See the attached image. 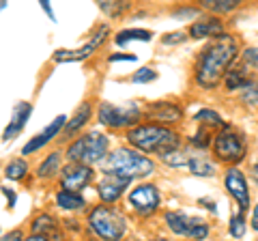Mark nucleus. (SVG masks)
Wrapping results in <instances>:
<instances>
[{
	"label": "nucleus",
	"instance_id": "7ed1b4c3",
	"mask_svg": "<svg viewBox=\"0 0 258 241\" xmlns=\"http://www.w3.org/2000/svg\"><path fill=\"white\" fill-rule=\"evenodd\" d=\"M103 168H106V172L134 179V176H147L149 172H153V162L142 153H138V151L116 149L114 153L108 155Z\"/></svg>",
	"mask_w": 258,
	"mask_h": 241
},
{
	"label": "nucleus",
	"instance_id": "c03bdc74",
	"mask_svg": "<svg viewBox=\"0 0 258 241\" xmlns=\"http://www.w3.org/2000/svg\"><path fill=\"white\" fill-rule=\"evenodd\" d=\"M254 176H256V181H258V162L254 164Z\"/></svg>",
	"mask_w": 258,
	"mask_h": 241
},
{
	"label": "nucleus",
	"instance_id": "c9c22d12",
	"mask_svg": "<svg viewBox=\"0 0 258 241\" xmlns=\"http://www.w3.org/2000/svg\"><path fill=\"white\" fill-rule=\"evenodd\" d=\"M108 61H110V63H118V61H136V56H134V54H112Z\"/></svg>",
	"mask_w": 258,
	"mask_h": 241
},
{
	"label": "nucleus",
	"instance_id": "6e6552de",
	"mask_svg": "<svg viewBox=\"0 0 258 241\" xmlns=\"http://www.w3.org/2000/svg\"><path fill=\"white\" fill-rule=\"evenodd\" d=\"M166 222L170 226L172 232L176 235H183V237H191V239H205L209 235V226L205 222H200L198 218H189L185 213H166Z\"/></svg>",
	"mask_w": 258,
	"mask_h": 241
},
{
	"label": "nucleus",
	"instance_id": "6ab92c4d",
	"mask_svg": "<svg viewBox=\"0 0 258 241\" xmlns=\"http://www.w3.org/2000/svg\"><path fill=\"white\" fill-rule=\"evenodd\" d=\"M226 86L230 91H237V88H249L252 86V76L245 74V69H228L226 74Z\"/></svg>",
	"mask_w": 258,
	"mask_h": 241
},
{
	"label": "nucleus",
	"instance_id": "a19ab883",
	"mask_svg": "<svg viewBox=\"0 0 258 241\" xmlns=\"http://www.w3.org/2000/svg\"><path fill=\"white\" fill-rule=\"evenodd\" d=\"M252 228H254V230H258V205H256V209H254V218H252Z\"/></svg>",
	"mask_w": 258,
	"mask_h": 241
},
{
	"label": "nucleus",
	"instance_id": "2eb2a0df",
	"mask_svg": "<svg viewBox=\"0 0 258 241\" xmlns=\"http://www.w3.org/2000/svg\"><path fill=\"white\" fill-rule=\"evenodd\" d=\"M149 116L159 120V123H176L181 116H183V110L174 103H168V101H159V103H153L149 108Z\"/></svg>",
	"mask_w": 258,
	"mask_h": 241
},
{
	"label": "nucleus",
	"instance_id": "a18cd8bd",
	"mask_svg": "<svg viewBox=\"0 0 258 241\" xmlns=\"http://www.w3.org/2000/svg\"><path fill=\"white\" fill-rule=\"evenodd\" d=\"M157 241H166V239H157Z\"/></svg>",
	"mask_w": 258,
	"mask_h": 241
},
{
	"label": "nucleus",
	"instance_id": "37998d69",
	"mask_svg": "<svg viewBox=\"0 0 258 241\" xmlns=\"http://www.w3.org/2000/svg\"><path fill=\"white\" fill-rule=\"evenodd\" d=\"M26 241H50L47 237H41V235H32V237H28Z\"/></svg>",
	"mask_w": 258,
	"mask_h": 241
},
{
	"label": "nucleus",
	"instance_id": "f03ea898",
	"mask_svg": "<svg viewBox=\"0 0 258 241\" xmlns=\"http://www.w3.org/2000/svg\"><path fill=\"white\" fill-rule=\"evenodd\" d=\"M129 144H134L140 151H157L166 153L170 149H179V136L172 130H166L161 125H140L127 134Z\"/></svg>",
	"mask_w": 258,
	"mask_h": 241
},
{
	"label": "nucleus",
	"instance_id": "1a4fd4ad",
	"mask_svg": "<svg viewBox=\"0 0 258 241\" xmlns=\"http://www.w3.org/2000/svg\"><path fill=\"white\" fill-rule=\"evenodd\" d=\"M129 205L142 215H151L159 205V194L153 186H140L129 194Z\"/></svg>",
	"mask_w": 258,
	"mask_h": 241
},
{
	"label": "nucleus",
	"instance_id": "f3484780",
	"mask_svg": "<svg viewBox=\"0 0 258 241\" xmlns=\"http://www.w3.org/2000/svg\"><path fill=\"white\" fill-rule=\"evenodd\" d=\"M32 230H35V235H41V237H47L50 235L54 241H62V235L58 230V224L52 215H39L32 222Z\"/></svg>",
	"mask_w": 258,
	"mask_h": 241
},
{
	"label": "nucleus",
	"instance_id": "20e7f679",
	"mask_svg": "<svg viewBox=\"0 0 258 241\" xmlns=\"http://www.w3.org/2000/svg\"><path fill=\"white\" fill-rule=\"evenodd\" d=\"M106 151H108V138L99 132H91L71 144L67 149V157L74 164L88 166V164L99 162V159L106 155Z\"/></svg>",
	"mask_w": 258,
	"mask_h": 241
},
{
	"label": "nucleus",
	"instance_id": "cd10ccee",
	"mask_svg": "<svg viewBox=\"0 0 258 241\" xmlns=\"http://www.w3.org/2000/svg\"><path fill=\"white\" fill-rule=\"evenodd\" d=\"M26 170H28V166H26L24 159H15V162H9V166L5 168V172H7L9 179H22V176L26 174Z\"/></svg>",
	"mask_w": 258,
	"mask_h": 241
},
{
	"label": "nucleus",
	"instance_id": "7c9ffc66",
	"mask_svg": "<svg viewBox=\"0 0 258 241\" xmlns=\"http://www.w3.org/2000/svg\"><path fill=\"white\" fill-rule=\"evenodd\" d=\"M243 232H245V220H243V213L232 215V220H230V235H232V237H243Z\"/></svg>",
	"mask_w": 258,
	"mask_h": 241
},
{
	"label": "nucleus",
	"instance_id": "4468645a",
	"mask_svg": "<svg viewBox=\"0 0 258 241\" xmlns=\"http://www.w3.org/2000/svg\"><path fill=\"white\" fill-rule=\"evenodd\" d=\"M64 123H67V118H64L62 114H60V116H56V118L52 120V123L45 127V132H41L39 136H35V138H32V140L26 144V147L22 149V153H24V155H28V153H35L37 149H41L43 144H47V142H50V140L54 138L56 134H58V132L62 130V125H64Z\"/></svg>",
	"mask_w": 258,
	"mask_h": 241
},
{
	"label": "nucleus",
	"instance_id": "72a5a7b5",
	"mask_svg": "<svg viewBox=\"0 0 258 241\" xmlns=\"http://www.w3.org/2000/svg\"><path fill=\"white\" fill-rule=\"evenodd\" d=\"M243 61L249 63V65H256L258 63V47H247L243 52Z\"/></svg>",
	"mask_w": 258,
	"mask_h": 241
},
{
	"label": "nucleus",
	"instance_id": "473e14b6",
	"mask_svg": "<svg viewBox=\"0 0 258 241\" xmlns=\"http://www.w3.org/2000/svg\"><path fill=\"white\" fill-rule=\"evenodd\" d=\"M166 45H174V43H183L185 41V35L183 33H168L164 39H161Z\"/></svg>",
	"mask_w": 258,
	"mask_h": 241
},
{
	"label": "nucleus",
	"instance_id": "9d476101",
	"mask_svg": "<svg viewBox=\"0 0 258 241\" xmlns=\"http://www.w3.org/2000/svg\"><path fill=\"white\" fill-rule=\"evenodd\" d=\"M106 35H108V28L106 26H101L99 28V33H97L91 41H88L86 45H82L80 50H58L54 54V61L56 63H67V61H84L86 56H91L97 47H99L101 43H103V39H106Z\"/></svg>",
	"mask_w": 258,
	"mask_h": 241
},
{
	"label": "nucleus",
	"instance_id": "c756f323",
	"mask_svg": "<svg viewBox=\"0 0 258 241\" xmlns=\"http://www.w3.org/2000/svg\"><path fill=\"white\" fill-rule=\"evenodd\" d=\"M99 7H101V9L106 11L108 15H112V18H118L120 13L129 9V5H127V3H112V5H110V3H106V0H101Z\"/></svg>",
	"mask_w": 258,
	"mask_h": 241
},
{
	"label": "nucleus",
	"instance_id": "0eeeda50",
	"mask_svg": "<svg viewBox=\"0 0 258 241\" xmlns=\"http://www.w3.org/2000/svg\"><path fill=\"white\" fill-rule=\"evenodd\" d=\"M138 118H140V108L136 106V103H129V106L101 103V108H99V120L110 127L132 125V123H138Z\"/></svg>",
	"mask_w": 258,
	"mask_h": 241
},
{
	"label": "nucleus",
	"instance_id": "dca6fc26",
	"mask_svg": "<svg viewBox=\"0 0 258 241\" xmlns=\"http://www.w3.org/2000/svg\"><path fill=\"white\" fill-rule=\"evenodd\" d=\"M30 103H18L15 106V110H13V116H11V120H9V127L5 130V142H9L11 138H15L20 132H22V127L26 125V120H28V116H30Z\"/></svg>",
	"mask_w": 258,
	"mask_h": 241
},
{
	"label": "nucleus",
	"instance_id": "2f4dec72",
	"mask_svg": "<svg viewBox=\"0 0 258 241\" xmlns=\"http://www.w3.org/2000/svg\"><path fill=\"white\" fill-rule=\"evenodd\" d=\"M155 71L153 69H140L138 74L134 76V82H151V80H155Z\"/></svg>",
	"mask_w": 258,
	"mask_h": 241
},
{
	"label": "nucleus",
	"instance_id": "39448f33",
	"mask_svg": "<svg viewBox=\"0 0 258 241\" xmlns=\"http://www.w3.org/2000/svg\"><path fill=\"white\" fill-rule=\"evenodd\" d=\"M88 222H91V226L97 235L106 241H118L125 232L123 215H120L116 209L106 207V205L95 207V211L88 215Z\"/></svg>",
	"mask_w": 258,
	"mask_h": 241
},
{
	"label": "nucleus",
	"instance_id": "393cba45",
	"mask_svg": "<svg viewBox=\"0 0 258 241\" xmlns=\"http://www.w3.org/2000/svg\"><path fill=\"white\" fill-rule=\"evenodd\" d=\"M189 170L198 176H211L213 174V164L207 157H191L189 159Z\"/></svg>",
	"mask_w": 258,
	"mask_h": 241
},
{
	"label": "nucleus",
	"instance_id": "bb28decb",
	"mask_svg": "<svg viewBox=\"0 0 258 241\" xmlns=\"http://www.w3.org/2000/svg\"><path fill=\"white\" fill-rule=\"evenodd\" d=\"M58 166H60V153H52L41 166H39V176H52V174H56Z\"/></svg>",
	"mask_w": 258,
	"mask_h": 241
},
{
	"label": "nucleus",
	"instance_id": "e433bc0d",
	"mask_svg": "<svg viewBox=\"0 0 258 241\" xmlns=\"http://www.w3.org/2000/svg\"><path fill=\"white\" fill-rule=\"evenodd\" d=\"M3 241H24V239H22V232L20 230H13V232H9V235H5Z\"/></svg>",
	"mask_w": 258,
	"mask_h": 241
},
{
	"label": "nucleus",
	"instance_id": "a878e982",
	"mask_svg": "<svg viewBox=\"0 0 258 241\" xmlns=\"http://www.w3.org/2000/svg\"><path fill=\"white\" fill-rule=\"evenodd\" d=\"M203 7L215 13H228L237 7V0H203Z\"/></svg>",
	"mask_w": 258,
	"mask_h": 241
},
{
	"label": "nucleus",
	"instance_id": "58836bf2",
	"mask_svg": "<svg viewBox=\"0 0 258 241\" xmlns=\"http://www.w3.org/2000/svg\"><path fill=\"white\" fill-rule=\"evenodd\" d=\"M200 205L209 207V211H215V203H211V200H209V198H200Z\"/></svg>",
	"mask_w": 258,
	"mask_h": 241
},
{
	"label": "nucleus",
	"instance_id": "b1692460",
	"mask_svg": "<svg viewBox=\"0 0 258 241\" xmlns=\"http://www.w3.org/2000/svg\"><path fill=\"white\" fill-rule=\"evenodd\" d=\"M196 123L200 127H209V130H213V127H220L222 125V118H220L217 112L205 108V110H200L198 114H196Z\"/></svg>",
	"mask_w": 258,
	"mask_h": 241
},
{
	"label": "nucleus",
	"instance_id": "412c9836",
	"mask_svg": "<svg viewBox=\"0 0 258 241\" xmlns=\"http://www.w3.org/2000/svg\"><path fill=\"white\" fill-rule=\"evenodd\" d=\"M88 118H91V106H88V103H82L74 114V118H71V123L67 125V134H76L80 127H84V123Z\"/></svg>",
	"mask_w": 258,
	"mask_h": 241
},
{
	"label": "nucleus",
	"instance_id": "f704fd0d",
	"mask_svg": "<svg viewBox=\"0 0 258 241\" xmlns=\"http://www.w3.org/2000/svg\"><path fill=\"white\" fill-rule=\"evenodd\" d=\"M243 101H249V103H256V101H258V91H256V86H254V84L249 86V88H245Z\"/></svg>",
	"mask_w": 258,
	"mask_h": 241
},
{
	"label": "nucleus",
	"instance_id": "4be33fe9",
	"mask_svg": "<svg viewBox=\"0 0 258 241\" xmlns=\"http://www.w3.org/2000/svg\"><path fill=\"white\" fill-rule=\"evenodd\" d=\"M168 166H174V168H181V166H189V155H185L181 149H170V151H166V153H161L159 155Z\"/></svg>",
	"mask_w": 258,
	"mask_h": 241
},
{
	"label": "nucleus",
	"instance_id": "79ce46f5",
	"mask_svg": "<svg viewBox=\"0 0 258 241\" xmlns=\"http://www.w3.org/2000/svg\"><path fill=\"white\" fill-rule=\"evenodd\" d=\"M41 7H43V11L47 13V15H50V18L54 20V13H52V7L50 5H47V3H41Z\"/></svg>",
	"mask_w": 258,
	"mask_h": 241
},
{
	"label": "nucleus",
	"instance_id": "a211bd4d",
	"mask_svg": "<svg viewBox=\"0 0 258 241\" xmlns=\"http://www.w3.org/2000/svg\"><path fill=\"white\" fill-rule=\"evenodd\" d=\"M222 30V24L220 20H215V18H203V20H198V22H194L191 24V28H189V33L191 37H211L215 33H220Z\"/></svg>",
	"mask_w": 258,
	"mask_h": 241
},
{
	"label": "nucleus",
	"instance_id": "c85d7f7f",
	"mask_svg": "<svg viewBox=\"0 0 258 241\" xmlns=\"http://www.w3.org/2000/svg\"><path fill=\"white\" fill-rule=\"evenodd\" d=\"M211 140H213L211 138V130H209V127H200L198 134L191 138V144L194 147H200V149H207L209 144H211Z\"/></svg>",
	"mask_w": 258,
	"mask_h": 241
},
{
	"label": "nucleus",
	"instance_id": "aec40b11",
	"mask_svg": "<svg viewBox=\"0 0 258 241\" xmlns=\"http://www.w3.org/2000/svg\"><path fill=\"white\" fill-rule=\"evenodd\" d=\"M56 200H58L60 209H67V211H76V209H82V207H84V198L80 196L78 192H67V190H62V192H58Z\"/></svg>",
	"mask_w": 258,
	"mask_h": 241
},
{
	"label": "nucleus",
	"instance_id": "ddd939ff",
	"mask_svg": "<svg viewBox=\"0 0 258 241\" xmlns=\"http://www.w3.org/2000/svg\"><path fill=\"white\" fill-rule=\"evenodd\" d=\"M226 188L232 194V198L241 205V209H249V192H247V183H245V176L241 174V170L237 168H230L226 172Z\"/></svg>",
	"mask_w": 258,
	"mask_h": 241
},
{
	"label": "nucleus",
	"instance_id": "9b49d317",
	"mask_svg": "<svg viewBox=\"0 0 258 241\" xmlns=\"http://www.w3.org/2000/svg\"><path fill=\"white\" fill-rule=\"evenodd\" d=\"M62 188L67 192H80L88 181H91V168L84 164H71L60 174Z\"/></svg>",
	"mask_w": 258,
	"mask_h": 241
},
{
	"label": "nucleus",
	"instance_id": "423d86ee",
	"mask_svg": "<svg viewBox=\"0 0 258 241\" xmlns=\"http://www.w3.org/2000/svg\"><path fill=\"white\" fill-rule=\"evenodd\" d=\"M213 149H215V155L224 159V162H239L245 155L243 136L232 130L230 125H224L222 132L215 136Z\"/></svg>",
	"mask_w": 258,
	"mask_h": 241
},
{
	"label": "nucleus",
	"instance_id": "4c0bfd02",
	"mask_svg": "<svg viewBox=\"0 0 258 241\" xmlns=\"http://www.w3.org/2000/svg\"><path fill=\"white\" fill-rule=\"evenodd\" d=\"M3 192H5V198H7V203H9V207H13V205H15V194H13V190L3 188Z\"/></svg>",
	"mask_w": 258,
	"mask_h": 241
},
{
	"label": "nucleus",
	"instance_id": "f8f14e48",
	"mask_svg": "<svg viewBox=\"0 0 258 241\" xmlns=\"http://www.w3.org/2000/svg\"><path fill=\"white\" fill-rule=\"evenodd\" d=\"M129 181L127 176H118V174H106L103 179L99 181V196L103 203H114V200L120 198V194L129 188Z\"/></svg>",
	"mask_w": 258,
	"mask_h": 241
},
{
	"label": "nucleus",
	"instance_id": "5701e85b",
	"mask_svg": "<svg viewBox=\"0 0 258 241\" xmlns=\"http://www.w3.org/2000/svg\"><path fill=\"white\" fill-rule=\"evenodd\" d=\"M151 33L149 30H140V28H132V30H120L116 35V43L123 45L127 41H149Z\"/></svg>",
	"mask_w": 258,
	"mask_h": 241
},
{
	"label": "nucleus",
	"instance_id": "f257e3e1",
	"mask_svg": "<svg viewBox=\"0 0 258 241\" xmlns=\"http://www.w3.org/2000/svg\"><path fill=\"white\" fill-rule=\"evenodd\" d=\"M237 56V41L230 35H217L211 43L205 47L196 65V80L200 86L213 88L222 80L224 74H228L230 63Z\"/></svg>",
	"mask_w": 258,
	"mask_h": 241
},
{
	"label": "nucleus",
	"instance_id": "ea45409f",
	"mask_svg": "<svg viewBox=\"0 0 258 241\" xmlns=\"http://www.w3.org/2000/svg\"><path fill=\"white\" fill-rule=\"evenodd\" d=\"M174 15H196V9H181V11H174Z\"/></svg>",
	"mask_w": 258,
	"mask_h": 241
}]
</instances>
